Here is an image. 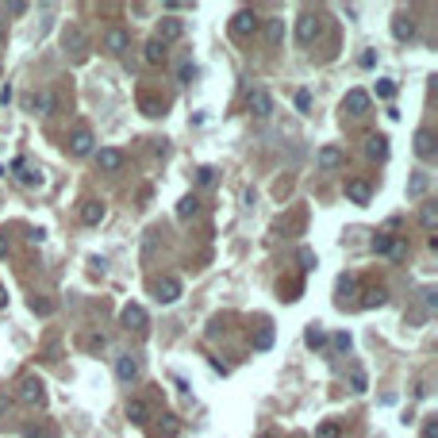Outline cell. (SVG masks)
<instances>
[{
	"instance_id": "cell-1",
	"label": "cell",
	"mask_w": 438,
	"mask_h": 438,
	"mask_svg": "<svg viewBox=\"0 0 438 438\" xmlns=\"http://www.w3.org/2000/svg\"><path fill=\"white\" fill-rule=\"evenodd\" d=\"M66 150H69L73 158H88L93 150H97V138H93L88 123H77L73 131H69V138H66Z\"/></svg>"
},
{
	"instance_id": "cell-2",
	"label": "cell",
	"mask_w": 438,
	"mask_h": 438,
	"mask_svg": "<svg viewBox=\"0 0 438 438\" xmlns=\"http://www.w3.org/2000/svg\"><path fill=\"white\" fill-rule=\"evenodd\" d=\"M323 16L319 12H300V20H296V42H300V47H312L315 39H319V31H323Z\"/></svg>"
},
{
	"instance_id": "cell-3",
	"label": "cell",
	"mask_w": 438,
	"mask_h": 438,
	"mask_svg": "<svg viewBox=\"0 0 438 438\" xmlns=\"http://www.w3.org/2000/svg\"><path fill=\"white\" fill-rule=\"evenodd\" d=\"M258 27H262V16H258L254 8H239L231 16V35H234V39H250Z\"/></svg>"
},
{
	"instance_id": "cell-4",
	"label": "cell",
	"mask_w": 438,
	"mask_h": 438,
	"mask_svg": "<svg viewBox=\"0 0 438 438\" xmlns=\"http://www.w3.org/2000/svg\"><path fill=\"white\" fill-rule=\"evenodd\" d=\"M20 400L27 408H42V404H47V385H42L39 377H23L20 380Z\"/></svg>"
},
{
	"instance_id": "cell-5",
	"label": "cell",
	"mask_w": 438,
	"mask_h": 438,
	"mask_svg": "<svg viewBox=\"0 0 438 438\" xmlns=\"http://www.w3.org/2000/svg\"><path fill=\"white\" fill-rule=\"evenodd\" d=\"M119 319H123V327H127V331H138V334H143L146 327H150V315H146V308H143V304H127L123 312H119Z\"/></svg>"
},
{
	"instance_id": "cell-6",
	"label": "cell",
	"mask_w": 438,
	"mask_h": 438,
	"mask_svg": "<svg viewBox=\"0 0 438 438\" xmlns=\"http://www.w3.org/2000/svg\"><path fill=\"white\" fill-rule=\"evenodd\" d=\"M138 373H143V361H138V354H119V358H116V380L131 385V380H138Z\"/></svg>"
},
{
	"instance_id": "cell-7",
	"label": "cell",
	"mask_w": 438,
	"mask_h": 438,
	"mask_svg": "<svg viewBox=\"0 0 438 438\" xmlns=\"http://www.w3.org/2000/svg\"><path fill=\"white\" fill-rule=\"evenodd\" d=\"M154 300L158 304H177L181 300V281H177V277H158L154 281Z\"/></svg>"
},
{
	"instance_id": "cell-8",
	"label": "cell",
	"mask_w": 438,
	"mask_h": 438,
	"mask_svg": "<svg viewBox=\"0 0 438 438\" xmlns=\"http://www.w3.org/2000/svg\"><path fill=\"white\" fill-rule=\"evenodd\" d=\"M185 35V20H177V16H162V23H158V35L154 39L166 47V42H177Z\"/></svg>"
},
{
	"instance_id": "cell-9",
	"label": "cell",
	"mask_w": 438,
	"mask_h": 438,
	"mask_svg": "<svg viewBox=\"0 0 438 438\" xmlns=\"http://www.w3.org/2000/svg\"><path fill=\"white\" fill-rule=\"evenodd\" d=\"M27 112L35 116H54V88H39L27 97Z\"/></svg>"
},
{
	"instance_id": "cell-10",
	"label": "cell",
	"mask_w": 438,
	"mask_h": 438,
	"mask_svg": "<svg viewBox=\"0 0 438 438\" xmlns=\"http://www.w3.org/2000/svg\"><path fill=\"white\" fill-rule=\"evenodd\" d=\"M246 108H250V116L265 119L273 112V97H269V88H254L250 97H246Z\"/></svg>"
},
{
	"instance_id": "cell-11",
	"label": "cell",
	"mask_w": 438,
	"mask_h": 438,
	"mask_svg": "<svg viewBox=\"0 0 438 438\" xmlns=\"http://www.w3.org/2000/svg\"><path fill=\"white\" fill-rule=\"evenodd\" d=\"M342 112H350V116H365V112H369V93H365V88H350L346 100H342Z\"/></svg>"
},
{
	"instance_id": "cell-12",
	"label": "cell",
	"mask_w": 438,
	"mask_h": 438,
	"mask_svg": "<svg viewBox=\"0 0 438 438\" xmlns=\"http://www.w3.org/2000/svg\"><path fill=\"white\" fill-rule=\"evenodd\" d=\"M392 39L396 42L415 39V20H411L408 12H396V16H392Z\"/></svg>"
},
{
	"instance_id": "cell-13",
	"label": "cell",
	"mask_w": 438,
	"mask_h": 438,
	"mask_svg": "<svg viewBox=\"0 0 438 438\" xmlns=\"http://www.w3.org/2000/svg\"><path fill=\"white\" fill-rule=\"evenodd\" d=\"M97 166L104 169V173H119V169H123V150H116V146L97 150Z\"/></svg>"
},
{
	"instance_id": "cell-14",
	"label": "cell",
	"mask_w": 438,
	"mask_h": 438,
	"mask_svg": "<svg viewBox=\"0 0 438 438\" xmlns=\"http://www.w3.org/2000/svg\"><path fill=\"white\" fill-rule=\"evenodd\" d=\"M435 150H438L435 131H430V127H419V131H415V154L423 158V162H430V158H435Z\"/></svg>"
},
{
	"instance_id": "cell-15",
	"label": "cell",
	"mask_w": 438,
	"mask_h": 438,
	"mask_svg": "<svg viewBox=\"0 0 438 438\" xmlns=\"http://www.w3.org/2000/svg\"><path fill=\"white\" fill-rule=\"evenodd\" d=\"M12 177H16L20 185H27V188L42 185V173H39V169H27V162H23V158H16V162H12Z\"/></svg>"
},
{
	"instance_id": "cell-16",
	"label": "cell",
	"mask_w": 438,
	"mask_h": 438,
	"mask_svg": "<svg viewBox=\"0 0 438 438\" xmlns=\"http://www.w3.org/2000/svg\"><path fill=\"white\" fill-rule=\"evenodd\" d=\"M315 162H319V169H327V173H334V169H342V166H346V154H342L339 146H323V150H319V158H315Z\"/></svg>"
},
{
	"instance_id": "cell-17",
	"label": "cell",
	"mask_w": 438,
	"mask_h": 438,
	"mask_svg": "<svg viewBox=\"0 0 438 438\" xmlns=\"http://www.w3.org/2000/svg\"><path fill=\"white\" fill-rule=\"evenodd\" d=\"M127 419H131L135 427H146V423H150V404H146L143 396L127 400Z\"/></svg>"
},
{
	"instance_id": "cell-18",
	"label": "cell",
	"mask_w": 438,
	"mask_h": 438,
	"mask_svg": "<svg viewBox=\"0 0 438 438\" xmlns=\"http://www.w3.org/2000/svg\"><path fill=\"white\" fill-rule=\"evenodd\" d=\"M369 196H373V188L361 181V177H354V181H346V200L350 204H369Z\"/></svg>"
},
{
	"instance_id": "cell-19",
	"label": "cell",
	"mask_w": 438,
	"mask_h": 438,
	"mask_svg": "<svg viewBox=\"0 0 438 438\" xmlns=\"http://www.w3.org/2000/svg\"><path fill=\"white\" fill-rule=\"evenodd\" d=\"M127 47H131V35H127L123 27H112L104 35V50H112V54H123Z\"/></svg>"
},
{
	"instance_id": "cell-20",
	"label": "cell",
	"mask_w": 438,
	"mask_h": 438,
	"mask_svg": "<svg viewBox=\"0 0 438 438\" xmlns=\"http://www.w3.org/2000/svg\"><path fill=\"white\" fill-rule=\"evenodd\" d=\"M138 108H143V116H150V119L166 116V100L154 97V93H143V97H138Z\"/></svg>"
},
{
	"instance_id": "cell-21",
	"label": "cell",
	"mask_w": 438,
	"mask_h": 438,
	"mask_svg": "<svg viewBox=\"0 0 438 438\" xmlns=\"http://www.w3.org/2000/svg\"><path fill=\"white\" fill-rule=\"evenodd\" d=\"M100 219H104V204H100V200H85V204H81V223L97 227Z\"/></svg>"
},
{
	"instance_id": "cell-22",
	"label": "cell",
	"mask_w": 438,
	"mask_h": 438,
	"mask_svg": "<svg viewBox=\"0 0 438 438\" xmlns=\"http://www.w3.org/2000/svg\"><path fill=\"white\" fill-rule=\"evenodd\" d=\"M365 154L377 158V162H385V158H389V138H385V135H369V138H365Z\"/></svg>"
},
{
	"instance_id": "cell-23",
	"label": "cell",
	"mask_w": 438,
	"mask_h": 438,
	"mask_svg": "<svg viewBox=\"0 0 438 438\" xmlns=\"http://www.w3.org/2000/svg\"><path fill=\"white\" fill-rule=\"evenodd\" d=\"M427 188H430V173H411V181H408V196L411 200H419V196H427Z\"/></svg>"
},
{
	"instance_id": "cell-24",
	"label": "cell",
	"mask_w": 438,
	"mask_h": 438,
	"mask_svg": "<svg viewBox=\"0 0 438 438\" xmlns=\"http://www.w3.org/2000/svg\"><path fill=\"white\" fill-rule=\"evenodd\" d=\"M166 423H158V427H150V438H177L181 435V423H177L173 415H162Z\"/></svg>"
},
{
	"instance_id": "cell-25",
	"label": "cell",
	"mask_w": 438,
	"mask_h": 438,
	"mask_svg": "<svg viewBox=\"0 0 438 438\" xmlns=\"http://www.w3.org/2000/svg\"><path fill=\"white\" fill-rule=\"evenodd\" d=\"M166 54H169V50L162 47V42H158V39H150V42H146V50H143L146 66H162V62H166Z\"/></svg>"
},
{
	"instance_id": "cell-26",
	"label": "cell",
	"mask_w": 438,
	"mask_h": 438,
	"mask_svg": "<svg viewBox=\"0 0 438 438\" xmlns=\"http://www.w3.org/2000/svg\"><path fill=\"white\" fill-rule=\"evenodd\" d=\"M304 342H308L312 350L327 346V331H323V323H308V331H304Z\"/></svg>"
},
{
	"instance_id": "cell-27",
	"label": "cell",
	"mask_w": 438,
	"mask_h": 438,
	"mask_svg": "<svg viewBox=\"0 0 438 438\" xmlns=\"http://www.w3.org/2000/svg\"><path fill=\"white\" fill-rule=\"evenodd\" d=\"M62 42H66V50H73L77 58L85 54V47H88V42H85V35H81V27H69V31H66V39H62Z\"/></svg>"
},
{
	"instance_id": "cell-28",
	"label": "cell",
	"mask_w": 438,
	"mask_h": 438,
	"mask_svg": "<svg viewBox=\"0 0 438 438\" xmlns=\"http://www.w3.org/2000/svg\"><path fill=\"white\" fill-rule=\"evenodd\" d=\"M385 300H389V292H385V289L377 284V289H365V296L358 300V308H380Z\"/></svg>"
},
{
	"instance_id": "cell-29",
	"label": "cell",
	"mask_w": 438,
	"mask_h": 438,
	"mask_svg": "<svg viewBox=\"0 0 438 438\" xmlns=\"http://www.w3.org/2000/svg\"><path fill=\"white\" fill-rule=\"evenodd\" d=\"M23 438H58V427H54V423H31V427L23 430Z\"/></svg>"
},
{
	"instance_id": "cell-30",
	"label": "cell",
	"mask_w": 438,
	"mask_h": 438,
	"mask_svg": "<svg viewBox=\"0 0 438 438\" xmlns=\"http://www.w3.org/2000/svg\"><path fill=\"white\" fill-rule=\"evenodd\" d=\"M196 212H200V200H196L193 193H188V196H181V204H177V219H193Z\"/></svg>"
},
{
	"instance_id": "cell-31",
	"label": "cell",
	"mask_w": 438,
	"mask_h": 438,
	"mask_svg": "<svg viewBox=\"0 0 438 438\" xmlns=\"http://www.w3.org/2000/svg\"><path fill=\"white\" fill-rule=\"evenodd\" d=\"M281 39H284V20H269L265 23V42H269V47H281Z\"/></svg>"
},
{
	"instance_id": "cell-32",
	"label": "cell",
	"mask_w": 438,
	"mask_h": 438,
	"mask_svg": "<svg viewBox=\"0 0 438 438\" xmlns=\"http://www.w3.org/2000/svg\"><path fill=\"white\" fill-rule=\"evenodd\" d=\"M419 223L427 227V231H435V227H438V204H423V208H419Z\"/></svg>"
},
{
	"instance_id": "cell-33",
	"label": "cell",
	"mask_w": 438,
	"mask_h": 438,
	"mask_svg": "<svg viewBox=\"0 0 438 438\" xmlns=\"http://www.w3.org/2000/svg\"><path fill=\"white\" fill-rule=\"evenodd\" d=\"M315 438H342V427L334 419H323L319 427H315Z\"/></svg>"
},
{
	"instance_id": "cell-34",
	"label": "cell",
	"mask_w": 438,
	"mask_h": 438,
	"mask_svg": "<svg viewBox=\"0 0 438 438\" xmlns=\"http://www.w3.org/2000/svg\"><path fill=\"white\" fill-rule=\"evenodd\" d=\"M354 289H358V281H354V277H342V281H339V296H334V304L342 308V304H346V296H354Z\"/></svg>"
},
{
	"instance_id": "cell-35",
	"label": "cell",
	"mask_w": 438,
	"mask_h": 438,
	"mask_svg": "<svg viewBox=\"0 0 438 438\" xmlns=\"http://www.w3.org/2000/svg\"><path fill=\"white\" fill-rule=\"evenodd\" d=\"M254 346H258V350H269V346H273V327H269V323H262V331H258Z\"/></svg>"
},
{
	"instance_id": "cell-36",
	"label": "cell",
	"mask_w": 438,
	"mask_h": 438,
	"mask_svg": "<svg viewBox=\"0 0 438 438\" xmlns=\"http://www.w3.org/2000/svg\"><path fill=\"white\" fill-rule=\"evenodd\" d=\"M389 258H392V262H400V258H408V243H404V239H396V234H392V246H389Z\"/></svg>"
},
{
	"instance_id": "cell-37",
	"label": "cell",
	"mask_w": 438,
	"mask_h": 438,
	"mask_svg": "<svg viewBox=\"0 0 438 438\" xmlns=\"http://www.w3.org/2000/svg\"><path fill=\"white\" fill-rule=\"evenodd\" d=\"M389 246H392V234L389 231L373 234V254H389Z\"/></svg>"
},
{
	"instance_id": "cell-38",
	"label": "cell",
	"mask_w": 438,
	"mask_h": 438,
	"mask_svg": "<svg viewBox=\"0 0 438 438\" xmlns=\"http://www.w3.org/2000/svg\"><path fill=\"white\" fill-rule=\"evenodd\" d=\"M196 185H215V169L212 166H204V169H196Z\"/></svg>"
},
{
	"instance_id": "cell-39",
	"label": "cell",
	"mask_w": 438,
	"mask_h": 438,
	"mask_svg": "<svg viewBox=\"0 0 438 438\" xmlns=\"http://www.w3.org/2000/svg\"><path fill=\"white\" fill-rule=\"evenodd\" d=\"M365 385H369V380H365V373H361V369H350V389H354V392H365Z\"/></svg>"
},
{
	"instance_id": "cell-40",
	"label": "cell",
	"mask_w": 438,
	"mask_h": 438,
	"mask_svg": "<svg viewBox=\"0 0 438 438\" xmlns=\"http://www.w3.org/2000/svg\"><path fill=\"white\" fill-rule=\"evenodd\" d=\"M423 438H438V415L423 419Z\"/></svg>"
},
{
	"instance_id": "cell-41",
	"label": "cell",
	"mask_w": 438,
	"mask_h": 438,
	"mask_svg": "<svg viewBox=\"0 0 438 438\" xmlns=\"http://www.w3.org/2000/svg\"><path fill=\"white\" fill-rule=\"evenodd\" d=\"M31 312H35V315H50V312H54V304H50V300H39V296H35V300H31Z\"/></svg>"
},
{
	"instance_id": "cell-42",
	"label": "cell",
	"mask_w": 438,
	"mask_h": 438,
	"mask_svg": "<svg viewBox=\"0 0 438 438\" xmlns=\"http://www.w3.org/2000/svg\"><path fill=\"white\" fill-rule=\"evenodd\" d=\"M177 77L185 81V85H193V81H196V66H193V62H185V66L177 69Z\"/></svg>"
},
{
	"instance_id": "cell-43",
	"label": "cell",
	"mask_w": 438,
	"mask_h": 438,
	"mask_svg": "<svg viewBox=\"0 0 438 438\" xmlns=\"http://www.w3.org/2000/svg\"><path fill=\"white\" fill-rule=\"evenodd\" d=\"M377 97L380 100H392V97H396V85H392V81H380V85H377Z\"/></svg>"
},
{
	"instance_id": "cell-44",
	"label": "cell",
	"mask_w": 438,
	"mask_h": 438,
	"mask_svg": "<svg viewBox=\"0 0 438 438\" xmlns=\"http://www.w3.org/2000/svg\"><path fill=\"white\" fill-rule=\"evenodd\" d=\"M334 350H342V354H346V350H350V334H346V331H339V334H334Z\"/></svg>"
},
{
	"instance_id": "cell-45",
	"label": "cell",
	"mask_w": 438,
	"mask_h": 438,
	"mask_svg": "<svg viewBox=\"0 0 438 438\" xmlns=\"http://www.w3.org/2000/svg\"><path fill=\"white\" fill-rule=\"evenodd\" d=\"M300 265H304V269H315V254L312 250H300Z\"/></svg>"
},
{
	"instance_id": "cell-46",
	"label": "cell",
	"mask_w": 438,
	"mask_h": 438,
	"mask_svg": "<svg viewBox=\"0 0 438 438\" xmlns=\"http://www.w3.org/2000/svg\"><path fill=\"white\" fill-rule=\"evenodd\" d=\"M85 346H88V350H104V334H100V339H97V334H88Z\"/></svg>"
},
{
	"instance_id": "cell-47",
	"label": "cell",
	"mask_w": 438,
	"mask_h": 438,
	"mask_svg": "<svg viewBox=\"0 0 438 438\" xmlns=\"http://www.w3.org/2000/svg\"><path fill=\"white\" fill-rule=\"evenodd\" d=\"M296 108H300V112H308V108H312V97H308V93H296Z\"/></svg>"
},
{
	"instance_id": "cell-48",
	"label": "cell",
	"mask_w": 438,
	"mask_h": 438,
	"mask_svg": "<svg viewBox=\"0 0 438 438\" xmlns=\"http://www.w3.org/2000/svg\"><path fill=\"white\" fill-rule=\"evenodd\" d=\"M8 12H12V16H23V12H27V4H23V0H16V4H8Z\"/></svg>"
},
{
	"instance_id": "cell-49",
	"label": "cell",
	"mask_w": 438,
	"mask_h": 438,
	"mask_svg": "<svg viewBox=\"0 0 438 438\" xmlns=\"http://www.w3.org/2000/svg\"><path fill=\"white\" fill-rule=\"evenodd\" d=\"M4 42H8V27H4V20H0V50H4Z\"/></svg>"
},
{
	"instance_id": "cell-50",
	"label": "cell",
	"mask_w": 438,
	"mask_h": 438,
	"mask_svg": "<svg viewBox=\"0 0 438 438\" xmlns=\"http://www.w3.org/2000/svg\"><path fill=\"white\" fill-rule=\"evenodd\" d=\"M4 254H8V243H4V234H0V258H4Z\"/></svg>"
},
{
	"instance_id": "cell-51",
	"label": "cell",
	"mask_w": 438,
	"mask_h": 438,
	"mask_svg": "<svg viewBox=\"0 0 438 438\" xmlns=\"http://www.w3.org/2000/svg\"><path fill=\"white\" fill-rule=\"evenodd\" d=\"M4 304H8V296H4V289H0V308H4Z\"/></svg>"
}]
</instances>
